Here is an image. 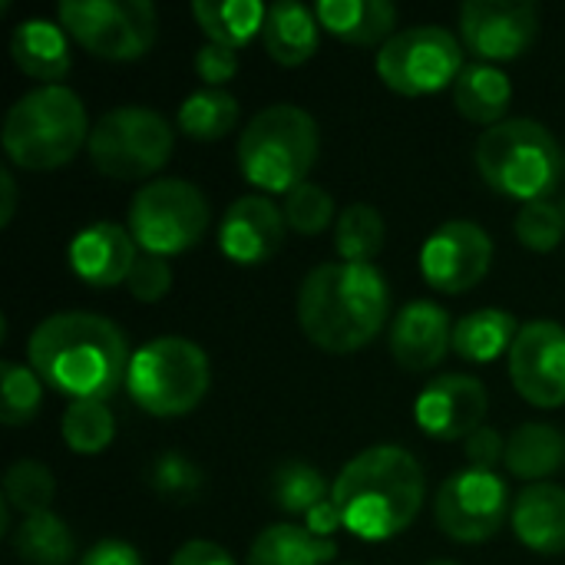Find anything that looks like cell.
Masks as SVG:
<instances>
[{
	"label": "cell",
	"instance_id": "cell-1",
	"mask_svg": "<svg viewBox=\"0 0 565 565\" xmlns=\"http://www.w3.org/2000/svg\"><path fill=\"white\" fill-rule=\"evenodd\" d=\"M36 377L70 401H109L129 374L126 334L103 315L60 311L43 318L26 344Z\"/></svg>",
	"mask_w": 565,
	"mask_h": 565
},
{
	"label": "cell",
	"instance_id": "cell-2",
	"mask_svg": "<svg viewBox=\"0 0 565 565\" xmlns=\"http://www.w3.org/2000/svg\"><path fill=\"white\" fill-rule=\"evenodd\" d=\"M427 497L420 460L397 447L377 444L344 463L331 483V500L351 536L364 543H387L414 526Z\"/></svg>",
	"mask_w": 565,
	"mask_h": 565
},
{
	"label": "cell",
	"instance_id": "cell-3",
	"mask_svg": "<svg viewBox=\"0 0 565 565\" xmlns=\"http://www.w3.org/2000/svg\"><path fill=\"white\" fill-rule=\"evenodd\" d=\"M391 315L387 278L374 265L328 262L305 275L298 288V324L328 354L367 348Z\"/></svg>",
	"mask_w": 565,
	"mask_h": 565
},
{
	"label": "cell",
	"instance_id": "cell-4",
	"mask_svg": "<svg viewBox=\"0 0 565 565\" xmlns=\"http://www.w3.org/2000/svg\"><path fill=\"white\" fill-rule=\"evenodd\" d=\"M83 99L66 86H36L23 93L3 119V152L17 169L50 172L66 166L89 142Z\"/></svg>",
	"mask_w": 565,
	"mask_h": 565
},
{
	"label": "cell",
	"instance_id": "cell-5",
	"mask_svg": "<svg viewBox=\"0 0 565 565\" xmlns=\"http://www.w3.org/2000/svg\"><path fill=\"white\" fill-rule=\"evenodd\" d=\"M321 132L311 113L291 103L265 106L238 136V169L248 185L268 195H288L318 162Z\"/></svg>",
	"mask_w": 565,
	"mask_h": 565
},
{
	"label": "cell",
	"instance_id": "cell-6",
	"mask_svg": "<svg viewBox=\"0 0 565 565\" xmlns=\"http://www.w3.org/2000/svg\"><path fill=\"white\" fill-rule=\"evenodd\" d=\"M483 182L523 205L543 202L563 179L565 152L536 119H507L487 129L473 149Z\"/></svg>",
	"mask_w": 565,
	"mask_h": 565
},
{
	"label": "cell",
	"instance_id": "cell-7",
	"mask_svg": "<svg viewBox=\"0 0 565 565\" xmlns=\"http://www.w3.org/2000/svg\"><path fill=\"white\" fill-rule=\"evenodd\" d=\"M212 384L205 351L189 338H152L146 341L126 374V391L152 417H182L202 404Z\"/></svg>",
	"mask_w": 565,
	"mask_h": 565
},
{
	"label": "cell",
	"instance_id": "cell-8",
	"mask_svg": "<svg viewBox=\"0 0 565 565\" xmlns=\"http://www.w3.org/2000/svg\"><path fill=\"white\" fill-rule=\"evenodd\" d=\"M175 132L166 116L149 106H116L96 119L86 152L96 172L136 182L156 175L172 156Z\"/></svg>",
	"mask_w": 565,
	"mask_h": 565
},
{
	"label": "cell",
	"instance_id": "cell-9",
	"mask_svg": "<svg viewBox=\"0 0 565 565\" xmlns=\"http://www.w3.org/2000/svg\"><path fill=\"white\" fill-rule=\"evenodd\" d=\"M209 202L185 179H156L129 202V232L146 255L172 258L202 242Z\"/></svg>",
	"mask_w": 565,
	"mask_h": 565
},
{
	"label": "cell",
	"instance_id": "cell-10",
	"mask_svg": "<svg viewBox=\"0 0 565 565\" xmlns=\"http://www.w3.org/2000/svg\"><path fill=\"white\" fill-rule=\"evenodd\" d=\"M60 26L86 53L113 63L139 60L152 50L159 17L149 0H63Z\"/></svg>",
	"mask_w": 565,
	"mask_h": 565
},
{
	"label": "cell",
	"instance_id": "cell-11",
	"mask_svg": "<svg viewBox=\"0 0 565 565\" xmlns=\"http://www.w3.org/2000/svg\"><path fill=\"white\" fill-rule=\"evenodd\" d=\"M463 73V43L437 23L397 30L377 53V76L401 96H434Z\"/></svg>",
	"mask_w": 565,
	"mask_h": 565
},
{
	"label": "cell",
	"instance_id": "cell-12",
	"mask_svg": "<svg viewBox=\"0 0 565 565\" xmlns=\"http://www.w3.org/2000/svg\"><path fill=\"white\" fill-rule=\"evenodd\" d=\"M510 513H513V503H510V490L503 477L490 470H473V467L447 477L434 503L440 533L467 546L493 540L510 520Z\"/></svg>",
	"mask_w": 565,
	"mask_h": 565
},
{
	"label": "cell",
	"instance_id": "cell-13",
	"mask_svg": "<svg viewBox=\"0 0 565 565\" xmlns=\"http://www.w3.org/2000/svg\"><path fill=\"white\" fill-rule=\"evenodd\" d=\"M493 265V238L477 222L440 225L420 248V275L434 291L463 295L477 288Z\"/></svg>",
	"mask_w": 565,
	"mask_h": 565
},
{
	"label": "cell",
	"instance_id": "cell-14",
	"mask_svg": "<svg viewBox=\"0 0 565 565\" xmlns=\"http://www.w3.org/2000/svg\"><path fill=\"white\" fill-rule=\"evenodd\" d=\"M540 33V10L526 0H470L460 7V36L480 63L520 60Z\"/></svg>",
	"mask_w": 565,
	"mask_h": 565
},
{
	"label": "cell",
	"instance_id": "cell-15",
	"mask_svg": "<svg viewBox=\"0 0 565 565\" xmlns=\"http://www.w3.org/2000/svg\"><path fill=\"white\" fill-rule=\"evenodd\" d=\"M510 377L533 407L556 411L565 404V328L556 321H530L510 351Z\"/></svg>",
	"mask_w": 565,
	"mask_h": 565
},
{
	"label": "cell",
	"instance_id": "cell-16",
	"mask_svg": "<svg viewBox=\"0 0 565 565\" xmlns=\"http://www.w3.org/2000/svg\"><path fill=\"white\" fill-rule=\"evenodd\" d=\"M487 411L490 397L483 381L470 374H440L420 391L414 404V420L427 437L450 444L477 434L487 420Z\"/></svg>",
	"mask_w": 565,
	"mask_h": 565
},
{
	"label": "cell",
	"instance_id": "cell-17",
	"mask_svg": "<svg viewBox=\"0 0 565 565\" xmlns=\"http://www.w3.org/2000/svg\"><path fill=\"white\" fill-rule=\"evenodd\" d=\"M285 212L265 195L235 199L218 222V248L228 262L242 268L265 265L285 242Z\"/></svg>",
	"mask_w": 565,
	"mask_h": 565
},
{
	"label": "cell",
	"instance_id": "cell-18",
	"mask_svg": "<svg viewBox=\"0 0 565 565\" xmlns=\"http://www.w3.org/2000/svg\"><path fill=\"white\" fill-rule=\"evenodd\" d=\"M66 258H70L73 275L83 285L116 288V285L129 281V275L139 262V252H136V238L129 228H122L116 222H93L73 235Z\"/></svg>",
	"mask_w": 565,
	"mask_h": 565
},
{
	"label": "cell",
	"instance_id": "cell-19",
	"mask_svg": "<svg viewBox=\"0 0 565 565\" xmlns=\"http://www.w3.org/2000/svg\"><path fill=\"white\" fill-rule=\"evenodd\" d=\"M454 351L450 315L437 301H411L391 324V358L411 371H434Z\"/></svg>",
	"mask_w": 565,
	"mask_h": 565
},
{
	"label": "cell",
	"instance_id": "cell-20",
	"mask_svg": "<svg viewBox=\"0 0 565 565\" xmlns=\"http://www.w3.org/2000/svg\"><path fill=\"white\" fill-rule=\"evenodd\" d=\"M510 523L526 550L540 556L565 553V490L556 483L526 487L513 503Z\"/></svg>",
	"mask_w": 565,
	"mask_h": 565
},
{
	"label": "cell",
	"instance_id": "cell-21",
	"mask_svg": "<svg viewBox=\"0 0 565 565\" xmlns=\"http://www.w3.org/2000/svg\"><path fill=\"white\" fill-rule=\"evenodd\" d=\"M262 43L268 56L281 66H301L308 63L321 46V23L315 7H305L298 0H278L265 13Z\"/></svg>",
	"mask_w": 565,
	"mask_h": 565
},
{
	"label": "cell",
	"instance_id": "cell-22",
	"mask_svg": "<svg viewBox=\"0 0 565 565\" xmlns=\"http://www.w3.org/2000/svg\"><path fill=\"white\" fill-rule=\"evenodd\" d=\"M10 56L17 70L43 86H60L70 73V43L66 30L53 20H23L10 36Z\"/></svg>",
	"mask_w": 565,
	"mask_h": 565
},
{
	"label": "cell",
	"instance_id": "cell-23",
	"mask_svg": "<svg viewBox=\"0 0 565 565\" xmlns=\"http://www.w3.org/2000/svg\"><path fill=\"white\" fill-rule=\"evenodd\" d=\"M315 13L331 36L351 46H384L397 26V7L391 0H321Z\"/></svg>",
	"mask_w": 565,
	"mask_h": 565
},
{
	"label": "cell",
	"instance_id": "cell-24",
	"mask_svg": "<svg viewBox=\"0 0 565 565\" xmlns=\"http://www.w3.org/2000/svg\"><path fill=\"white\" fill-rule=\"evenodd\" d=\"M513 103L510 76L493 63H470L454 83V106L463 119L477 126H500L507 122V109Z\"/></svg>",
	"mask_w": 565,
	"mask_h": 565
},
{
	"label": "cell",
	"instance_id": "cell-25",
	"mask_svg": "<svg viewBox=\"0 0 565 565\" xmlns=\"http://www.w3.org/2000/svg\"><path fill=\"white\" fill-rule=\"evenodd\" d=\"M507 470L520 480L533 483H546V477H553L565 463V437L553 424H523L510 434L507 440Z\"/></svg>",
	"mask_w": 565,
	"mask_h": 565
},
{
	"label": "cell",
	"instance_id": "cell-26",
	"mask_svg": "<svg viewBox=\"0 0 565 565\" xmlns=\"http://www.w3.org/2000/svg\"><path fill=\"white\" fill-rule=\"evenodd\" d=\"M520 324L503 308H480L454 324V351L470 364H490L513 351Z\"/></svg>",
	"mask_w": 565,
	"mask_h": 565
},
{
	"label": "cell",
	"instance_id": "cell-27",
	"mask_svg": "<svg viewBox=\"0 0 565 565\" xmlns=\"http://www.w3.org/2000/svg\"><path fill=\"white\" fill-rule=\"evenodd\" d=\"M192 13L209 43L242 50L255 36H262L268 7L258 0H195Z\"/></svg>",
	"mask_w": 565,
	"mask_h": 565
},
{
	"label": "cell",
	"instance_id": "cell-28",
	"mask_svg": "<svg viewBox=\"0 0 565 565\" xmlns=\"http://www.w3.org/2000/svg\"><path fill=\"white\" fill-rule=\"evenodd\" d=\"M334 556V540H318L295 523H275L255 536L248 550V565H328Z\"/></svg>",
	"mask_w": 565,
	"mask_h": 565
},
{
	"label": "cell",
	"instance_id": "cell-29",
	"mask_svg": "<svg viewBox=\"0 0 565 565\" xmlns=\"http://www.w3.org/2000/svg\"><path fill=\"white\" fill-rule=\"evenodd\" d=\"M13 553L23 565H70L76 556V540L70 526L53 513L23 516L13 530Z\"/></svg>",
	"mask_w": 565,
	"mask_h": 565
},
{
	"label": "cell",
	"instance_id": "cell-30",
	"mask_svg": "<svg viewBox=\"0 0 565 565\" xmlns=\"http://www.w3.org/2000/svg\"><path fill=\"white\" fill-rule=\"evenodd\" d=\"M238 99L228 89H195L192 96L182 99L179 106V132H185L195 142H215L222 136H228L238 122Z\"/></svg>",
	"mask_w": 565,
	"mask_h": 565
},
{
	"label": "cell",
	"instance_id": "cell-31",
	"mask_svg": "<svg viewBox=\"0 0 565 565\" xmlns=\"http://www.w3.org/2000/svg\"><path fill=\"white\" fill-rule=\"evenodd\" d=\"M387 228L384 218L374 205L367 202H354L348 205L338 222H334V252L341 255V262L351 265H371L381 248H384Z\"/></svg>",
	"mask_w": 565,
	"mask_h": 565
},
{
	"label": "cell",
	"instance_id": "cell-32",
	"mask_svg": "<svg viewBox=\"0 0 565 565\" xmlns=\"http://www.w3.org/2000/svg\"><path fill=\"white\" fill-rule=\"evenodd\" d=\"M271 500L285 516H308L315 507L331 500V487L318 467L295 460L271 473Z\"/></svg>",
	"mask_w": 565,
	"mask_h": 565
},
{
	"label": "cell",
	"instance_id": "cell-33",
	"mask_svg": "<svg viewBox=\"0 0 565 565\" xmlns=\"http://www.w3.org/2000/svg\"><path fill=\"white\" fill-rule=\"evenodd\" d=\"M63 440L79 457L103 454L116 437V417L106 401H70L63 414Z\"/></svg>",
	"mask_w": 565,
	"mask_h": 565
},
{
	"label": "cell",
	"instance_id": "cell-34",
	"mask_svg": "<svg viewBox=\"0 0 565 565\" xmlns=\"http://www.w3.org/2000/svg\"><path fill=\"white\" fill-rule=\"evenodd\" d=\"M56 497V480L53 473L36 463V460H17L3 473V503L17 510L20 516H36L46 513Z\"/></svg>",
	"mask_w": 565,
	"mask_h": 565
},
{
	"label": "cell",
	"instance_id": "cell-35",
	"mask_svg": "<svg viewBox=\"0 0 565 565\" xmlns=\"http://www.w3.org/2000/svg\"><path fill=\"white\" fill-rule=\"evenodd\" d=\"M0 384H3V397H0V417L7 427H23L36 417L40 404H43V381L36 377L33 367L17 364V361H3L0 364Z\"/></svg>",
	"mask_w": 565,
	"mask_h": 565
},
{
	"label": "cell",
	"instance_id": "cell-36",
	"mask_svg": "<svg viewBox=\"0 0 565 565\" xmlns=\"http://www.w3.org/2000/svg\"><path fill=\"white\" fill-rule=\"evenodd\" d=\"M285 222L291 232L311 238L321 235L331 222H334V199L324 185L318 182H301L298 189H291L285 195Z\"/></svg>",
	"mask_w": 565,
	"mask_h": 565
},
{
	"label": "cell",
	"instance_id": "cell-37",
	"mask_svg": "<svg viewBox=\"0 0 565 565\" xmlns=\"http://www.w3.org/2000/svg\"><path fill=\"white\" fill-rule=\"evenodd\" d=\"M516 238L530 252H553L565 238V212L553 202H530L516 212Z\"/></svg>",
	"mask_w": 565,
	"mask_h": 565
},
{
	"label": "cell",
	"instance_id": "cell-38",
	"mask_svg": "<svg viewBox=\"0 0 565 565\" xmlns=\"http://www.w3.org/2000/svg\"><path fill=\"white\" fill-rule=\"evenodd\" d=\"M129 295L142 305H152V301H162L172 288V268L166 258H156V255H139L129 281H126Z\"/></svg>",
	"mask_w": 565,
	"mask_h": 565
},
{
	"label": "cell",
	"instance_id": "cell-39",
	"mask_svg": "<svg viewBox=\"0 0 565 565\" xmlns=\"http://www.w3.org/2000/svg\"><path fill=\"white\" fill-rule=\"evenodd\" d=\"M152 483L156 490L169 493V497H189L199 483H202V473L179 454H166L156 460V470H152Z\"/></svg>",
	"mask_w": 565,
	"mask_h": 565
},
{
	"label": "cell",
	"instance_id": "cell-40",
	"mask_svg": "<svg viewBox=\"0 0 565 565\" xmlns=\"http://www.w3.org/2000/svg\"><path fill=\"white\" fill-rule=\"evenodd\" d=\"M195 73L202 76V83L209 89H222L238 73V50H228V46L205 40V46L195 53Z\"/></svg>",
	"mask_w": 565,
	"mask_h": 565
},
{
	"label": "cell",
	"instance_id": "cell-41",
	"mask_svg": "<svg viewBox=\"0 0 565 565\" xmlns=\"http://www.w3.org/2000/svg\"><path fill=\"white\" fill-rule=\"evenodd\" d=\"M463 454H467V467H473V470H490V473H497V463H503L507 460V440L493 430V427H480L477 434H470L467 440H463Z\"/></svg>",
	"mask_w": 565,
	"mask_h": 565
},
{
	"label": "cell",
	"instance_id": "cell-42",
	"mask_svg": "<svg viewBox=\"0 0 565 565\" xmlns=\"http://www.w3.org/2000/svg\"><path fill=\"white\" fill-rule=\"evenodd\" d=\"M169 565H235V559L218 543L192 540V543H185V546L175 550V556H172Z\"/></svg>",
	"mask_w": 565,
	"mask_h": 565
},
{
	"label": "cell",
	"instance_id": "cell-43",
	"mask_svg": "<svg viewBox=\"0 0 565 565\" xmlns=\"http://www.w3.org/2000/svg\"><path fill=\"white\" fill-rule=\"evenodd\" d=\"M79 565H142L139 553L122 543V540H103L93 550H86V556L79 559Z\"/></svg>",
	"mask_w": 565,
	"mask_h": 565
},
{
	"label": "cell",
	"instance_id": "cell-44",
	"mask_svg": "<svg viewBox=\"0 0 565 565\" xmlns=\"http://www.w3.org/2000/svg\"><path fill=\"white\" fill-rule=\"evenodd\" d=\"M341 526H344V523H341V513H338L334 500H324L321 507H315V510L305 516V530H308L311 536H318V540H331Z\"/></svg>",
	"mask_w": 565,
	"mask_h": 565
},
{
	"label": "cell",
	"instance_id": "cell-45",
	"mask_svg": "<svg viewBox=\"0 0 565 565\" xmlns=\"http://www.w3.org/2000/svg\"><path fill=\"white\" fill-rule=\"evenodd\" d=\"M17 212V182L10 169H0V225H10Z\"/></svg>",
	"mask_w": 565,
	"mask_h": 565
},
{
	"label": "cell",
	"instance_id": "cell-46",
	"mask_svg": "<svg viewBox=\"0 0 565 565\" xmlns=\"http://www.w3.org/2000/svg\"><path fill=\"white\" fill-rule=\"evenodd\" d=\"M427 565H457V563H444V559H440V563H427Z\"/></svg>",
	"mask_w": 565,
	"mask_h": 565
}]
</instances>
